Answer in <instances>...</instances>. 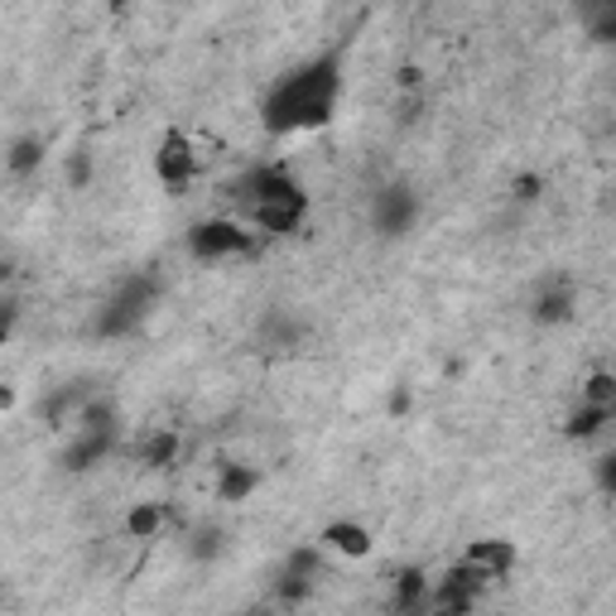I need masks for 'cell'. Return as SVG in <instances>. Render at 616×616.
<instances>
[{
	"mask_svg": "<svg viewBox=\"0 0 616 616\" xmlns=\"http://www.w3.org/2000/svg\"><path fill=\"white\" fill-rule=\"evenodd\" d=\"M72 429L78 434H116V410H111L107 400H87Z\"/></svg>",
	"mask_w": 616,
	"mask_h": 616,
	"instance_id": "ac0fdd59",
	"label": "cell"
},
{
	"mask_svg": "<svg viewBox=\"0 0 616 616\" xmlns=\"http://www.w3.org/2000/svg\"><path fill=\"white\" fill-rule=\"evenodd\" d=\"M573 309H578L573 289L569 284H555V289H545V294L535 299V323H539V328H555V323H569L573 318Z\"/></svg>",
	"mask_w": 616,
	"mask_h": 616,
	"instance_id": "4fadbf2b",
	"label": "cell"
},
{
	"mask_svg": "<svg viewBox=\"0 0 616 616\" xmlns=\"http://www.w3.org/2000/svg\"><path fill=\"white\" fill-rule=\"evenodd\" d=\"M458 563H468V569L482 578L486 587H492V583H501V578H511V569H515V545H511V539H472V545L462 549Z\"/></svg>",
	"mask_w": 616,
	"mask_h": 616,
	"instance_id": "52a82bcc",
	"label": "cell"
},
{
	"mask_svg": "<svg viewBox=\"0 0 616 616\" xmlns=\"http://www.w3.org/2000/svg\"><path fill=\"white\" fill-rule=\"evenodd\" d=\"M419 217V193L410 183H381L371 193V226L381 236H405Z\"/></svg>",
	"mask_w": 616,
	"mask_h": 616,
	"instance_id": "8992f818",
	"label": "cell"
},
{
	"mask_svg": "<svg viewBox=\"0 0 616 616\" xmlns=\"http://www.w3.org/2000/svg\"><path fill=\"white\" fill-rule=\"evenodd\" d=\"M155 299H159V284L149 280V275H131V280L102 304V313H97V333L125 337L131 328H141V323L149 318V309H155Z\"/></svg>",
	"mask_w": 616,
	"mask_h": 616,
	"instance_id": "3957f363",
	"label": "cell"
},
{
	"mask_svg": "<svg viewBox=\"0 0 616 616\" xmlns=\"http://www.w3.org/2000/svg\"><path fill=\"white\" fill-rule=\"evenodd\" d=\"M68 179L78 183V188H82L87 179H92V165H87V155H72V159H68Z\"/></svg>",
	"mask_w": 616,
	"mask_h": 616,
	"instance_id": "cb8c5ba5",
	"label": "cell"
},
{
	"mask_svg": "<svg viewBox=\"0 0 616 616\" xmlns=\"http://www.w3.org/2000/svg\"><path fill=\"white\" fill-rule=\"evenodd\" d=\"M616 419L612 410H593V405H578L573 414H569V424H563V434L569 438H578V444H587V438H597L607 424Z\"/></svg>",
	"mask_w": 616,
	"mask_h": 616,
	"instance_id": "9a60e30c",
	"label": "cell"
},
{
	"mask_svg": "<svg viewBox=\"0 0 616 616\" xmlns=\"http://www.w3.org/2000/svg\"><path fill=\"white\" fill-rule=\"evenodd\" d=\"M236 203L246 208L250 226L260 236H294L309 217V193L284 165H256L232 183Z\"/></svg>",
	"mask_w": 616,
	"mask_h": 616,
	"instance_id": "7a4b0ae2",
	"label": "cell"
},
{
	"mask_svg": "<svg viewBox=\"0 0 616 616\" xmlns=\"http://www.w3.org/2000/svg\"><path fill=\"white\" fill-rule=\"evenodd\" d=\"M539 193H545V179H539V173H520V179H515V203H535Z\"/></svg>",
	"mask_w": 616,
	"mask_h": 616,
	"instance_id": "603a6c76",
	"label": "cell"
},
{
	"mask_svg": "<svg viewBox=\"0 0 616 616\" xmlns=\"http://www.w3.org/2000/svg\"><path fill=\"white\" fill-rule=\"evenodd\" d=\"M179 448H183V438L173 434V429H159V434H149L145 444H141V462L145 468H173L179 462Z\"/></svg>",
	"mask_w": 616,
	"mask_h": 616,
	"instance_id": "5bb4252c",
	"label": "cell"
},
{
	"mask_svg": "<svg viewBox=\"0 0 616 616\" xmlns=\"http://www.w3.org/2000/svg\"><path fill=\"white\" fill-rule=\"evenodd\" d=\"M198 169H203V155H198L193 135H183L179 125H169L155 145V179L179 193V188H188L198 179Z\"/></svg>",
	"mask_w": 616,
	"mask_h": 616,
	"instance_id": "5b68a950",
	"label": "cell"
},
{
	"mask_svg": "<svg viewBox=\"0 0 616 616\" xmlns=\"http://www.w3.org/2000/svg\"><path fill=\"white\" fill-rule=\"evenodd\" d=\"M188 250L198 260H232V256H250L256 250V232H246L236 217H208L188 232Z\"/></svg>",
	"mask_w": 616,
	"mask_h": 616,
	"instance_id": "277c9868",
	"label": "cell"
},
{
	"mask_svg": "<svg viewBox=\"0 0 616 616\" xmlns=\"http://www.w3.org/2000/svg\"><path fill=\"white\" fill-rule=\"evenodd\" d=\"M125 535L131 539H159L165 535V525H169V506L165 501H135L131 511H125Z\"/></svg>",
	"mask_w": 616,
	"mask_h": 616,
	"instance_id": "30bf717a",
	"label": "cell"
},
{
	"mask_svg": "<svg viewBox=\"0 0 616 616\" xmlns=\"http://www.w3.org/2000/svg\"><path fill=\"white\" fill-rule=\"evenodd\" d=\"M266 337H270V343H280V347H294L299 343V323H289V318L275 313V318L266 323Z\"/></svg>",
	"mask_w": 616,
	"mask_h": 616,
	"instance_id": "7402d4cb",
	"label": "cell"
},
{
	"mask_svg": "<svg viewBox=\"0 0 616 616\" xmlns=\"http://www.w3.org/2000/svg\"><path fill=\"white\" fill-rule=\"evenodd\" d=\"M597 482L607 486V492H616V452H607V458H602V468H597Z\"/></svg>",
	"mask_w": 616,
	"mask_h": 616,
	"instance_id": "d4e9b609",
	"label": "cell"
},
{
	"mask_svg": "<svg viewBox=\"0 0 616 616\" xmlns=\"http://www.w3.org/2000/svg\"><path fill=\"white\" fill-rule=\"evenodd\" d=\"M318 545L328 549V555H343V559H371L376 539H371V530L361 520H333V525H323Z\"/></svg>",
	"mask_w": 616,
	"mask_h": 616,
	"instance_id": "9c48e42d",
	"label": "cell"
},
{
	"mask_svg": "<svg viewBox=\"0 0 616 616\" xmlns=\"http://www.w3.org/2000/svg\"><path fill=\"white\" fill-rule=\"evenodd\" d=\"M578 405H593V410H612L616 414V371H593L578 391Z\"/></svg>",
	"mask_w": 616,
	"mask_h": 616,
	"instance_id": "2e32d148",
	"label": "cell"
},
{
	"mask_svg": "<svg viewBox=\"0 0 616 616\" xmlns=\"http://www.w3.org/2000/svg\"><path fill=\"white\" fill-rule=\"evenodd\" d=\"M587 34L597 44H616V5H593L587 10Z\"/></svg>",
	"mask_w": 616,
	"mask_h": 616,
	"instance_id": "d6986e66",
	"label": "cell"
},
{
	"mask_svg": "<svg viewBox=\"0 0 616 616\" xmlns=\"http://www.w3.org/2000/svg\"><path fill=\"white\" fill-rule=\"evenodd\" d=\"M188 549H193V559H212V555L222 549V530H217V525H203V530L193 535V545H188Z\"/></svg>",
	"mask_w": 616,
	"mask_h": 616,
	"instance_id": "44dd1931",
	"label": "cell"
},
{
	"mask_svg": "<svg viewBox=\"0 0 616 616\" xmlns=\"http://www.w3.org/2000/svg\"><path fill=\"white\" fill-rule=\"evenodd\" d=\"M284 573L289 578H313V573H318V549H294L289 563H284Z\"/></svg>",
	"mask_w": 616,
	"mask_h": 616,
	"instance_id": "ffe728a7",
	"label": "cell"
},
{
	"mask_svg": "<svg viewBox=\"0 0 616 616\" xmlns=\"http://www.w3.org/2000/svg\"><path fill=\"white\" fill-rule=\"evenodd\" d=\"M343 78H347L343 48H323V54L299 63V68H289L284 78L270 87L266 107H260L266 131L270 135L323 131V125L337 116V102H343Z\"/></svg>",
	"mask_w": 616,
	"mask_h": 616,
	"instance_id": "6da1fadb",
	"label": "cell"
},
{
	"mask_svg": "<svg viewBox=\"0 0 616 616\" xmlns=\"http://www.w3.org/2000/svg\"><path fill=\"white\" fill-rule=\"evenodd\" d=\"M260 486V472L246 468V462H226L222 477H217V501H232V506H242V501L256 496Z\"/></svg>",
	"mask_w": 616,
	"mask_h": 616,
	"instance_id": "7c38bea8",
	"label": "cell"
},
{
	"mask_svg": "<svg viewBox=\"0 0 616 616\" xmlns=\"http://www.w3.org/2000/svg\"><path fill=\"white\" fill-rule=\"evenodd\" d=\"M400 87H419V68H405V72H400Z\"/></svg>",
	"mask_w": 616,
	"mask_h": 616,
	"instance_id": "484cf974",
	"label": "cell"
},
{
	"mask_svg": "<svg viewBox=\"0 0 616 616\" xmlns=\"http://www.w3.org/2000/svg\"><path fill=\"white\" fill-rule=\"evenodd\" d=\"M5 165H10V173H15V179L34 173V169L44 165V141H40V135H20V141L10 145V159H5Z\"/></svg>",
	"mask_w": 616,
	"mask_h": 616,
	"instance_id": "e0dca14e",
	"label": "cell"
},
{
	"mask_svg": "<svg viewBox=\"0 0 616 616\" xmlns=\"http://www.w3.org/2000/svg\"><path fill=\"white\" fill-rule=\"evenodd\" d=\"M434 607V583L424 569H400L391 578V616H424Z\"/></svg>",
	"mask_w": 616,
	"mask_h": 616,
	"instance_id": "ba28073f",
	"label": "cell"
},
{
	"mask_svg": "<svg viewBox=\"0 0 616 616\" xmlns=\"http://www.w3.org/2000/svg\"><path fill=\"white\" fill-rule=\"evenodd\" d=\"M111 444H116V434H78L68 444V452H63V468L68 472H87V468H97V462L111 452Z\"/></svg>",
	"mask_w": 616,
	"mask_h": 616,
	"instance_id": "8fae6325",
	"label": "cell"
}]
</instances>
